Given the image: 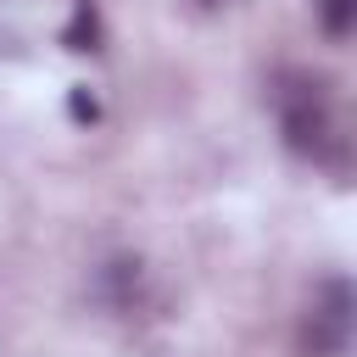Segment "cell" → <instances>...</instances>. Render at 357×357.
<instances>
[{"label": "cell", "instance_id": "6da1fadb", "mask_svg": "<svg viewBox=\"0 0 357 357\" xmlns=\"http://www.w3.org/2000/svg\"><path fill=\"white\" fill-rule=\"evenodd\" d=\"M279 128H284V139H290L296 151H307V156H324V145L340 139V134H335V117H329V95H324L312 78H290V84L279 89Z\"/></svg>", "mask_w": 357, "mask_h": 357}, {"label": "cell", "instance_id": "7a4b0ae2", "mask_svg": "<svg viewBox=\"0 0 357 357\" xmlns=\"http://www.w3.org/2000/svg\"><path fill=\"white\" fill-rule=\"evenodd\" d=\"M351 340V290L346 279H324L307 324H301V357H340Z\"/></svg>", "mask_w": 357, "mask_h": 357}, {"label": "cell", "instance_id": "3957f363", "mask_svg": "<svg viewBox=\"0 0 357 357\" xmlns=\"http://www.w3.org/2000/svg\"><path fill=\"white\" fill-rule=\"evenodd\" d=\"M312 11H318V28H324L329 39H351V28H357V0H312Z\"/></svg>", "mask_w": 357, "mask_h": 357}, {"label": "cell", "instance_id": "277c9868", "mask_svg": "<svg viewBox=\"0 0 357 357\" xmlns=\"http://www.w3.org/2000/svg\"><path fill=\"white\" fill-rule=\"evenodd\" d=\"M95 33H100V17L89 0L73 6V22H67V50H95Z\"/></svg>", "mask_w": 357, "mask_h": 357}, {"label": "cell", "instance_id": "5b68a950", "mask_svg": "<svg viewBox=\"0 0 357 357\" xmlns=\"http://www.w3.org/2000/svg\"><path fill=\"white\" fill-rule=\"evenodd\" d=\"M73 117H95V100L89 95H73Z\"/></svg>", "mask_w": 357, "mask_h": 357}]
</instances>
